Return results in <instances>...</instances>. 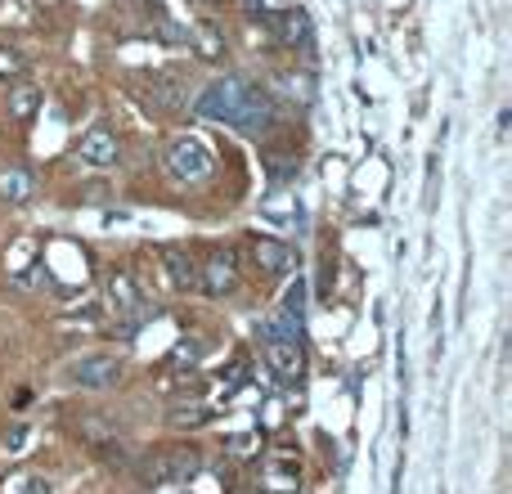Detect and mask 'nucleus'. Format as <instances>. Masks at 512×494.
<instances>
[{"label": "nucleus", "mask_w": 512, "mask_h": 494, "mask_svg": "<svg viewBox=\"0 0 512 494\" xmlns=\"http://www.w3.org/2000/svg\"><path fill=\"white\" fill-rule=\"evenodd\" d=\"M198 117L207 122H225L234 131H248V135H261L274 126V99L265 95L261 86H252L248 77H221L198 95L194 104Z\"/></svg>", "instance_id": "f257e3e1"}, {"label": "nucleus", "mask_w": 512, "mask_h": 494, "mask_svg": "<svg viewBox=\"0 0 512 494\" xmlns=\"http://www.w3.org/2000/svg\"><path fill=\"white\" fill-rule=\"evenodd\" d=\"M167 171L180 180V185H198V180H207L216 171L212 144L198 140V135H176V140L167 144Z\"/></svg>", "instance_id": "f03ea898"}, {"label": "nucleus", "mask_w": 512, "mask_h": 494, "mask_svg": "<svg viewBox=\"0 0 512 494\" xmlns=\"http://www.w3.org/2000/svg\"><path fill=\"white\" fill-rule=\"evenodd\" d=\"M203 468V454L194 445H171V450H153L149 459H140V477L149 486H176V481H189Z\"/></svg>", "instance_id": "7ed1b4c3"}, {"label": "nucleus", "mask_w": 512, "mask_h": 494, "mask_svg": "<svg viewBox=\"0 0 512 494\" xmlns=\"http://www.w3.org/2000/svg\"><path fill=\"white\" fill-rule=\"evenodd\" d=\"M261 351H265V364L274 369V378L297 387L306 378V351L297 346V337H283L279 328H261Z\"/></svg>", "instance_id": "20e7f679"}, {"label": "nucleus", "mask_w": 512, "mask_h": 494, "mask_svg": "<svg viewBox=\"0 0 512 494\" xmlns=\"http://www.w3.org/2000/svg\"><path fill=\"white\" fill-rule=\"evenodd\" d=\"M122 369H126L122 355L90 351V355H81V360H72L68 378H72V387H81V391H108V387L122 382Z\"/></svg>", "instance_id": "39448f33"}, {"label": "nucleus", "mask_w": 512, "mask_h": 494, "mask_svg": "<svg viewBox=\"0 0 512 494\" xmlns=\"http://www.w3.org/2000/svg\"><path fill=\"white\" fill-rule=\"evenodd\" d=\"M104 297H108V306H113V315L117 319H144V297H140V288H135V279L126 270H113L104 279Z\"/></svg>", "instance_id": "423d86ee"}, {"label": "nucleus", "mask_w": 512, "mask_h": 494, "mask_svg": "<svg viewBox=\"0 0 512 494\" xmlns=\"http://www.w3.org/2000/svg\"><path fill=\"white\" fill-rule=\"evenodd\" d=\"M234 283H239V265H234L230 252H212L198 270V288L207 297H225V292H234Z\"/></svg>", "instance_id": "0eeeda50"}, {"label": "nucleus", "mask_w": 512, "mask_h": 494, "mask_svg": "<svg viewBox=\"0 0 512 494\" xmlns=\"http://www.w3.org/2000/svg\"><path fill=\"white\" fill-rule=\"evenodd\" d=\"M274 32H279L283 45H292V50H306L310 41H315V27H310V14L301 5H283L279 18H274Z\"/></svg>", "instance_id": "6e6552de"}, {"label": "nucleus", "mask_w": 512, "mask_h": 494, "mask_svg": "<svg viewBox=\"0 0 512 494\" xmlns=\"http://www.w3.org/2000/svg\"><path fill=\"white\" fill-rule=\"evenodd\" d=\"M36 198V176L27 167H18V162H9V167H0V203L5 207H27Z\"/></svg>", "instance_id": "1a4fd4ad"}, {"label": "nucleus", "mask_w": 512, "mask_h": 494, "mask_svg": "<svg viewBox=\"0 0 512 494\" xmlns=\"http://www.w3.org/2000/svg\"><path fill=\"white\" fill-rule=\"evenodd\" d=\"M77 158L86 162V167H95V171L117 167V135L108 131V126H95V131H86V140H81Z\"/></svg>", "instance_id": "9d476101"}, {"label": "nucleus", "mask_w": 512, "mask_h": 494, "mask_svg": "<svg viewBox=\"0 0 512 494\" xmlns=\"http://www.w3.org/2000/svg\"><path fill=\"white\" fill-rule=\"evenodd\" d=\"M252 256H256V265H261L265 274H292L297 270V252H292L288 243H279V239H256Z\"/></svg>", "instance_id": "9b49d317"}, {"label": "nucleus", "mask_w": 512, "mask_h": 494, "mask_svg": "<svg viewBox=\"0 0 512 494\" xmlns=\"http://www.w3.org/2000/svg\"><path fill=\"white\" fill-rule=\"evenodd\" d=\"M189 45H194V54L203 63H221L225 59V32L216 23H194V32H189Z\"/></svg>", "instance_id": "f8f14e48"}, {"label": "nucleus", "mask_w": 512, "mask_h": 494, "mask_svg": "<svg viewBox=\"0 0 512 494\" xmlns=\"http://www.w3.org/2000/svg\"><path fill=\"white\" fill-rule=\"evenodd\" d=\"M36 108H41V90H36L32 81H18V86L9 90V117H18V122H32Z\"/></svg>", "instance_id": "ddd939ff"}, {"label": "nucleus", "mask_w": 512, "mask_h": 494, "mask_svg": "<svg viewBox=\"0 0 512 494\" xmlns=\"http://www.w3.org/2000/svg\"><path fill=\"white\" fill-rule=\"evenodd\" d=\"M167 270H171V283H176L180 292L198 288V265L189 261L185 252H167Z\"/></svg>", "instance_id": "4468645a"}, {"label": "nucleus", "mask_w": 512, "mask_h": 494, "mask_svg": "<svg viewBox=\"0 0 512 494\" xmlns=\"http://www.w3.org/2000/svg\"><path fill=\"white\" fill-rule=\"evenodd\" d=\"M5 494H54V486L45 477H36V472H9Z\"/></svg>", "instance_id": "2eb2a0df"}, {"label": "nucleus", "mask_w": 512, "mask_h": 494, "mask_svg": "<svg viewBox=\"0 0 512 494\" xmlns=\"http://www.w3.org/2000/svg\"><path fill=\"white\" fill-rule=\"evenodd\" d=\"M207 418H212V409L207 405H171L167 409V423L180 427V432H185V427H203Z\"/></svg>", "instance_id": "dca6fc26"}, {"label": "nucleus", "mask_w": 512, "mask_h": 494, "mask_svg": "<svg viewBox=\"0 0 512 494\" xmlns=\"http://www.w3.org/2000/svg\"><path fill=\"white\" fill-rule=\"evenodd\" d=\"M153 32L162 36L167 45H189V27H180V23H171L167 14H153Z\"/></svg>", "instance_id": "f3484780"}, {"label": "nucleus", "mask_w": 512, "mask_h": 494, "mask_svg": "<svg viewBox=\"0 0 512 494\" xmlns=\"http://www.w3.org/2000/svg\"><path fill=\"white\" fill-rule=\"evenodd\" d=\"M27 72V54L23 50H14V45H0V77H23Z\"/></svg>", "instance_id": "a211bd4d"}, {"label": "nucleus", "mask_w": 512, "mask_h": 494, "mask_svg": "<svg viewBox=\"0 0 512 494\" xmlns=\"http://www.w3.org/2000/svg\"><path fill=\"white\" fill-rule=\"evenodd\" d=\"M153 99H158L162 108H180V104H185V99H180L176 77H153Z\"/></svg>", "instance_id": "6ab92c4d"}, {"label": "nucleus", "mask_w": 512, "mask_h": 494, "mask_svg": "<svg viewBox=\"0 0 512 494\" xmlns=\"http://www.w3.org/2000/svg\"><path fill=\"white\" fill-rule=\"evenodd\" d=\"M27 441H32V432H27V427H9V432H0V445H5L9 454L27 450Z\"/></svg>", "instance_id": "aec40b11"}, {"label": "nucleus", "mask_w": 512, "mask_h": 494, "mask_svg": "<svg viewBox=\"0 0 512 494\" xmlns=\"http://www.w3.org/2000/svg\"><path fill=\"white\" fill-rule=\"evenodd\" d=\"M198 355H203V342H189L185 337V342L176 346V360H198Z\"/></svg>", "instance_id": "412c9836"}, {"label": "nucleus", "mask_w": 512, "mask_h": 494, "mask_svg": "<svg viewBox=\"0 0 512 494\" xmlns=\"http://www.w3.org/2000/svg\"><path fill=\"white\" fill-rule=\"evenodd\" d=\"M36 5H45V9H50V5H59V0H36Z\"/></svg>", "instance_id": "4be33fe9"}]
</instances>
